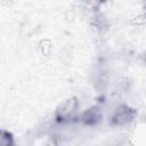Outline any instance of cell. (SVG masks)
<instances>
[{
  "label": "cell",
  "instance_id": "obj_1",
  "mask_svg": "<svg viewBox=\"0 0 146 146\" xmlns=\"http://www.w3.org/2000/svg\"><path fill=\"white\" fill-rule=\"evenodd\" d=\"M135 116V112L132 108L128 106H121L116 110L113 115V123L114 124H125L130 122Z\"/></svg>",
  "mask_w": 146,
  "mask_h": 146
},
{
  "label": "cell",
  "instance_id": "obj_2",
  "mask_svg": "<svg viewBox=\"0 0 146 146\" xmlns=\"http://www.w3.org/2000/svg\"><path fill=\"white\" fill-rule=\"evenodd\" d=\"M102 114L99 113V111L97 108H90L88 112H86L84 114V121L88 123H95L100 119Z\"/></svg>",
  "mask_w": 146,
  "mask_h": 146
},
{
  "label": "cell",
  "instance_id": "obj_3",
  "mask_svg": "<svg viewBox=\"0 0 146 146\" xmlns=\"http://www.w3.org/2000/svg\"><path fill=\"white\" fill-rule=\"evenodd\" d=\"M0 146H11V138L8 133L0 135Z\"/></svg>",
  "mask_w": 146,
  "mask_h": 146
}]
</instances>
